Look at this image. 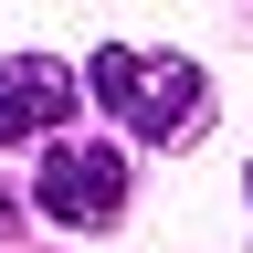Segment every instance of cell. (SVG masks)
Returning <instances> with one entry per match:
<instances>
[{
  "label": "cell",
  "mask_w": 253,
  "mask_h": 253,
  "mask_svg": "<svg viewBox=\"0 0 253 253\" xmlns=\"http://www.w3.org/2000/svg\"><path fill=\"white\" fill-rule=\"evenodd\" d=\"M74 106H84V74H74V63H53V53H11V63H0V148L63 137Z\"/></svg>",
  "instance_id": "cell-3"
},
{
  "label": "cell",
  "mask_w": 253,
  "mask_h": 253,
  "mask_svg": "<svg viewBox=\"0 0 253 253\" xmlns=\"http://www.w3.org/2000/svg\"><path fill=\"white\" fill-rule=\"evenodd\" d=\"M32 201H42V221H63V232H106V221L126 211V148L63 137L42 158V179H32Z\"/></svg>",
  "instance_id": "cell-2"
},
{
  "label": "cell",
  "mask_w": 253,
  "mask_h": 253,
  "mask_svg": "<svg viewBox=\"0 0 253 253\" xmlns=\"http://www.w3.org/2000/svg\"><path fill=\"white\" fill-rule=\"evenodd\" d=\"M243 190H253V179H243Z\"/></svg>",
  "instance_id": "cell-4"
},
{
  "label": "cell",
  "mask_w": 253,
  "mask_h": 253,
  "mask_svg": "<svg viewBox=\"0 0 253 253\" xmlns=\"http://www.w3.org/2000/svg\"><path fill=\"white\" fill-rule=\"evenodd\" d=\"M84 95L106 116H126L148 148H179L190 126H201V74L190 63H169V53H126V42H106V53H84Z\"/></svg>",
  "instance_id": "cell-1"
}]
</instances>
